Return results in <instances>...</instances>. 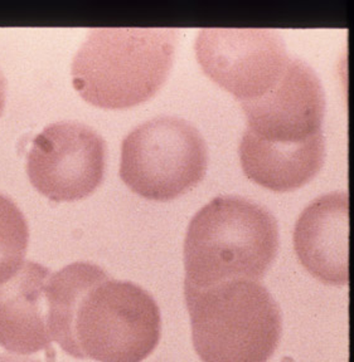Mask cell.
<instances>
[{
    "label": "cell",
    "mask_w": 354,
    "mask_h": 362,
    "mask_svg": "<svg viewBox=\"0 0 354 362\" xmlns=\"http://www.w3.org/2000/svg\"><path fill=\"white\" fill-rule=\"evenodd\" d=\"M48 329L67 355L98 362H143L159 344L160 310L152 294L76 262L47 281Z\"/></svg>",
    "instance_id": "1"
},
{
    "label": "cell",
    "mask_w": 354,
    "mask_h": 362,
    "mask_svg": "<svg viewBox=\"0 0 354 362\" xmlns=\"http://www.w3.org/2000/svg\"><path fill=\"white\" fill-rule=\"evenodd\" d=\"M279 250L274 215L234 195L213 199L193 216L184 242L185 282L197 288L261 281Z\"/></svg>",
    "instance_id": "2"
},
{
    "label": "cell",
    "mask_w": 354,
    "mask_h": 362,
    "mask_svg": "<svg viewBox=\"0 0 354 362\" xmlns=\"http://www.w3.org/2000/svg\"><path fill=\"white\" fill-rule=\"evenodd\" d=\"M178 29L96 28L72 62L74 87L85 101L109 110L148 101L171 74Z\"/></svg>",
    "instance_id": "3"
},
{
    "label": "cell",
    "mask_w": 354,
    "mask_h": 362,
    "mask_svg": "<svg viewBox=\"0 0 354 362\" xmlns=\"http://www.w3.org/2000/svg\"><path fill=\"white\" fill-rule=\"evenodd\" d=\"M192 339L203 362H268L280 342L279 305L261 283L234 279L206 288L184 282Z\"/></svg>",
    "instance_id": "4"
},
{
    "label": "cell",
    "mask_w": 354,
    "mask_h": 362,
    "mask_svg": "<svg viewBox=\"0 0 354 362\" xmlns=\"http://www.w3.org/2000/svg\"><path fill=\"white\" fill-rule=\"evenodd\" d=\"M206 142L187 121L161 116L137 126L121 145L120 177L132 192L169 202L205 177Z\"/></svg>",
    "instance_id": "5"
},
{
    "label": "cell",
    "mask_w": 354,
    "mask_h": 362,
    "mask_svg": "<svg viewBox=\"0 0 354 362\" xmlns=\"http://www.w3.org/2000/svg\"><path fill=\"white\" fill-rule=\"evenodd\" d=\"M195 54L205 74L241 102L271 90L289 63L274 29H202Z\"/></svg>",
    "instance_id": "6"
},
{
    "label": "cell",
    "mask_w": 354,
    "mask_h": 362,
    "mask_svg": "<svg viewBox=\"0 0 354 362\" xmlns=\"http://www.w3.org/2000/svg\"><path fill=\"white\" fill-rule=\"evenodd\" d=\"M106 145L90 126L62 121L47 126L29 148L27 174L52 202H76L103 182Z\"/></svg>",
    "instance_id": "7"
},
{
    "label": "cell",
    "mask_w": 354,
    "mask_h": 362,
    "mask_svg": "<svg viewBox=\"0 0 354 362\" xmlns=\"http://www.w3.org/2000/svg\"><path fill=\"white\" fill-rule=\"evenodd\" d=\"M247 131L279 144H300L321 134L326 95L318 76L300 59H289L276 85L261 97L241 102Z\"/></svg>",
    "instance_id": "8"
},
{
    "label": "cell",
    "mask_w": 354,
    "mask_h": 362,
    "mask_svg": "<svg viewBox=\"0 0 354 362\" xmlns=\"http://www.w3.org/2000/svg\"><path fill=\"white\" fill-rule=\"evenodd\" d=\"M294 248L304 268L320 282L348 284V192H329L309 204L295 224Z\"/></svg>",
    "instance_id": "9"
},
{
    "label": "cell",
    "mask_w": 354,
    "mask_h": 362,
    "mask_svg": "<svg viewBox=\"0 0 354 362\" xmlns=\"http://www.w3.org/2000/svg\"><path fill=\"white\" fill-rule=\"evenodd\" d=\"M52 272L24 262L12 277L0 283V346L17 355L51 350L47 281Z\"/></svg>",
    "instance_id": "10"
},
{
    "label": "cell",
    "mask_w": 354,
    "mask_h": 362,
    "mask_svg": "<svg viewBox=\"0 0 354 362\" xmlns=\"http://www.w3.org/2000/svg\"><path fill=\"white\" fill-rule=\"evenodd\" d=\"M324 158L323 132L300 144H279L246 130L240 144L245 175L273 192H292L303 187L319 173Z\"/></svg>",
    "instance_id": "11"
},
{
    "label": "cell",
    "mask_w": 354,
    "mask_h": 362,
    "mask_svg": "<svg viewBox=\"0 0 354 362\" xmlns=\"http://www.w3.org/2000/svg\"><path fill=\"white\" fill-rule=\"evenodd\" d=\"M29 229L23 213L12 199L0 194V283L23 264Z\"/></svg>",
    "instance_id": "12"
},
{
    "label": "cell",
    "mask_w": 354,
    "mask_h": 362,
    "mask_svg": "<svg viewBox=\"0 0 354 362\" xmlns=\"http://www.w3.org/2000/svg\"><path fill=\"white\" fill-rule=\"evenodd\" d=\"M6 77L1 74L0 71V115L3 112V108L6 105Z\"/></svg>",
    "instance_id": "13"
},
{
    "label": "cell",
    "mask_w": 354,
    "mask_h": 362,
    "mask_svg": "<svg viewBox=\"0 0 354 362\" xmlns=\"http://www.w3.org/2000/svg\"><path fill=\"white\" fill-rule=\"evenodd\" d=\"M0 362H40L27 357L14 356V355H0Z\"/></svg>",
    "instance_id": "14"
},
{
    "label": "cell",
    "mask_w": 354,
    "mask_h": 362,
    "mask_svg": "<svg viewBox=\"0 0 354 362\" xmlns=\"http://www.w3.org/2000/svg\"><path fill=\"white\" fill-rule=\"evenodd\" d=\"M55 358H56V354H55L53 349L48 350V354H47V362H56L55 361Z\"/></svg>",
    "instance_id": "15"
}]
</instances>
